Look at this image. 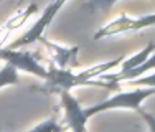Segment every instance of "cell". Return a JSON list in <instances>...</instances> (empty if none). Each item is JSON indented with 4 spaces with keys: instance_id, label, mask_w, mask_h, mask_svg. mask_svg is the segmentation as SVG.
I'll return each mask as SVG.
<instances>
[{
    "instance_id": "4",
    "label": "cell",
    "mask_w": 155,
    "mask_h": 132,
    "mask_svg": "<svg viewBox=\"0 0 155 132\" xmlns=\"http://www.w3.org/2000/svg\"><path fill=\"white\" fill-rule=\"evenodd\" d=\"M63 5H64V2H53V3H50V5H46L45 12L40 15L38 20H36L20 38L15 40L8 48L10 50H20V48H25V46H28V45H33V43L38 41V40H41L46 27L51 23V20H53L54 15L60 12V8Z\"/></svg>"
},
{
    "instance_id": "8",
    "label": "cell",
    "mask_w": 155,
    "mask_h": 132,
    "mask_svg": "<svg viewBox=\"0 0 155 132\" xmlns=\"http://www.w3.org/2000/svg\"><path fill=\"white\" fill-rule=\"evenodd\" d=\"M41 41L50 48V53L53 54V58L56 60L58 63V68L60 69H69L74 68L76 63H78V46L74 48H63V46H58V45H53L50 43L46 38H41Z\"/></svg>"
},
{
    "instance_id": "9",
    "label": "cell",
    "mask_w": 155,
    "mask_h": 132,
    "mask_svg": "<svg viewBox=\"0 0 155 132\" xmlns=\"http://www.w3.org/2000/svg\"><path fill=\"white\" fill-rule=\"evenodd\" d=\"M152 71H155V50H153V53L150 54V56L139 66V68H135V69H132L130 73H127V74H125L122 79L134 81V79L142 78V76H145V74H150Z\"/></svg>"
},
{
    "instance_id": "10",
    "label": "cell",
    "mask_w": 155,
    "mask_h": 132,
    "mask_svg": "<svg viewBox=\"0 0 155 132\" xmlns=\"http://www.w3.org/2000/svg\"><path fill=\"white\" fill-rule=\"evenodd\" d=\"M27 132H64V126H61L58 120L54 119H46L43 122L36 124L35 127H31Z\"/></svg>"
},
{
    "instance_id": "5",
    "label": "cell",
    "mask_w": 155,
    "mask_h": 132,
    "mask_svg": "<svg viewBox=\"0 0 155 132\" xmlns=\"http://www.w3.org/2000/svg\"><path fill=\"white\" fill-rule=\"evenodd\" d=\"M147 27H155V13H149V15H143L139 18L120 15L116 20L109 21L107 25L101 27V30L94 33V40H101V38H106V36L119 35V33H125V31L142 30V28H147Z\"/></svg>"
},
{
    "instance_id": "7",
    "label": "cell",
    "mask_w": 155,
    "mask_h": 132,
    "mask_svg": "<svg viewBox=\"0 0 155 132\" xmlns=\"http://www.w3.org/2000/svg\"><path fill=\"white\" fill-rule=\"evenodd\" d=\"M153 50H155V43H149V45H147L143 50H140L139 53H135V54H132L130 58L124 60L122 63H120V71L117 73V74H112V76L110 74H102L101 79H104V81H120L127 73H130L132 69L139 68V66L153 53Z\"/></svg>"
},
{
    "instance_id": "1",
    "label": "cell",
    "mask_w": 155,
    "mask_h": 132,
    "mask_svg": "<svg viewBox=\"0 0 155 132\" xmlns=\"http://www.w3.org/2000/svg\"><path fill=\"white\" fill-rule=\"evenodd\" d=\"M122 61H124V56H119L112 61L94 64L81 73H73L69 69H60L56 66H50L48 68V76L45 79L46 84L43 87V91H46L50 94H61V93H69L71 89L83 86V84H101L99 81H94V79L101 78L102 74H106V71H109L114 66H119Z\"/></svg>"
},
{
    "instance_id": "12",
    "label": "cell",
    "mask_w": 155,
    "mask_h": 132,
    "mask_svg": "<svg viewBox=\"0 0 155 132\" xmlns=\"http://www.w3.org/2000/svg\"><path fill=\"white\" fill-rule=\"evenodd\" d=\"M140 116H142L143 122L147 124V129H149V132H155V116L150 114V112H145L142 111V109H139Z\"/></svg>"
},
{
    "instance_id": "11",
    "label": "cell",
    "mask_w": 155,
    "mask_h": 132,
    "mask_svg": "<svg viewBox=\"0 0 155 132\" xmlns=\"http://www.w3.org/2000/svg\"><path fill=\"white\" fill-rule=\"evenodd\" d=\"M20 79H18V73L10 66H5V68L0 69V87L5 86H12V84H18Z\"/></svg>"
},
{
    "instance_id": "2",
    "label": "cell",
    "mask_w": 155,
    "mask_h": 132,
    "mask_svg": "<svg viewBox=\"0 0 155 132\" xmlns=\"http://www.w3.org/2000/svg\"><path fill=\"white\" fill-rule=\"evenodd\" d=\"M155 94V87H137V89L132 91H124V93H117L112 97L106 99V101L99 102L96 106L84 109L87 119L93 117L96 114H101V112L110 111V109H132V111H139L142 102L147 97L153 96Z\"/></svg>"
},
{
    "instance_id": "3",
    "label": "cell",
    "mask_w": 155,
    "mask_h": 132,
    "mask_svg": "<svg viewBox=\"0 0 155 132\" xmlns=\"http://www.w3.org/2000/svg\"><path fill=\"white\" fill-rule=\"evenodd\" d=\"M0 60L5 61L7 66L13 68L15 71H25L33 76H38L41 79H46L48 69L41 66L35 60L31 53L21 50H10V48H0Z\"/></svg>"
},
{
    "instance_id": "6",
    "label": "cell",
    "mask_w": 155,
    "mask_h": 132,
    "mask_svg": "<svg viewBox=\"0 0 155 132\" xmlns=\"http://www.w3.org/2000/svg\"><path fill=\"white\" fill-rule=\"evenodd\" d=\"M61 106L64 109V117L68 127L73 132H86L87 126V116L84 112V109L79 106V102L76 101V97L71 93H61Z\"/></svg>"
}]
</instances>
